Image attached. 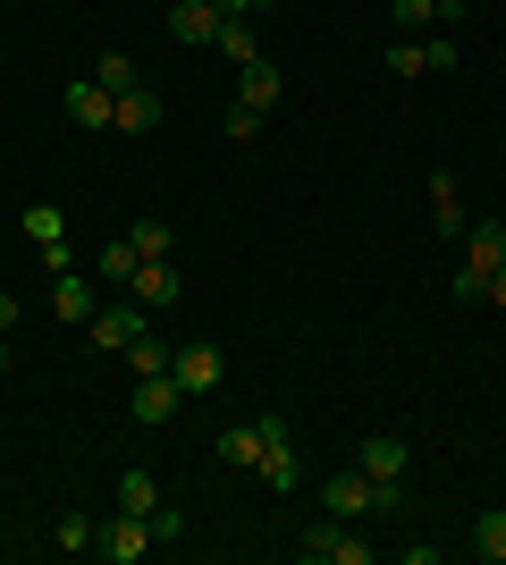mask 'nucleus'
<instances>
[{"label": "nucleus", "instance_id": "1", "mask_svg": "<svg viewBox=\"0 0 506 565\" xmlns=\"http://www.w3.org/2000/svg\"><path fill=\"white\" fill-rule=\"evenodd\" d=\"M262 490H295L304 481V456H295V423L288 414H262Z\"/></svg>", "mask_w": 506, "mask_h": 565}, {"label": "nucleus", "instance_id": "2", "mask_svg": "<svg viewBox=\"0 0 506 565\" xmlns=\"http://www.w3.org/2000/svg\"><path fill=\"white\" fill-rule=\"evenodd\" d=\"M321 507H330L337 523H363V515H388V498L372 490V472H321Z\"/></svg>", "mask_w": 506, "mask_h": 565}, {"label": "nucleus", "instance_id": "3", "mask_svg": "<svg viewBox=\"0 0 506 565\" xmlns=\"http://www.w3.org/2000/svg\"><path fill=\"white\" fill-rule=\"evenodd\" d=\"M144 330H152V312L136 305V296H127V305H101L94 321H85V347H94V354H127Z\"/></svg>", "mask_w": 506, "mask_h": 565}, {"label": "nucleus", "instance_id": "4", "mask_svg": "<svg viewBox=\"0 0 506 565\" xmlns=\"http://www.w3.org/2000/svg\"><path fill=\"white\" fill-rule=\"evenodd\" d=\"M152 548H161V541H152V523L127 515V507H119L110 523H94V557H110V565H144Z\"/></svg>", "mask_w": 506, "mask_h": 565}, {"label": "nucleus", "instance_id": "5", "mask_svg": "<svg viewBox=\"0 0 506 565\" xmlns=\"http://www.w3.org/2000/svg\"><path fill=\"white\" fill-rule=\"evenodd\" d=\"M355 465L372 472V490H380L388 507L406 498V439H397V430H372V439H363V448H355Z\"/></svg>", "mask_w": 506, "mask_h": 565}, {"label": "nucleus", "instance_id": "6", "mask_svg": "<svg viewBox=\"0 0 506 565\" xmlns=\"http://www.w3.org/2000/svg\"><path fill=\"white\" fill-rule=\"evenodd\" d=\"M304 557H313V565H372V557H380V548H372V541H363V532H355V523H313V532H304Z\"/></svg>", "mask_w": 506, "mask_h": 565}, {"label": "nucleus", "instance_id": "7", "mask_svg": "<svg viewBox=\"0 0 506 565\" xmlns=\"http://www.w3.org/2000/svg\"><path fill=\"white\" fill-rule=\"evenodd\" d=\"M169 372H177V388H186V397H212L219 380H228V354H219L212 338H186V347L169 354Z\"/></svg>", "mask_w": 506, "mask_h": 565}, {"label": "nucleus", "instance_id": "8", "mask_svg": "<svg viewBox=\"0 0 506 565\" xmlns=\"http://www.w3.org/2000/svg\"><path fill=\"white\" fill-rule=\"evenodd\" d=\"M161 110H169V102L152 94L144 76H136V85H127V94L110 102V136H152V127H161Z\"/></svg>", "mask_w": 506, "mask_h": 565}, {"label": "nucleus", "instance_id": "9", "mask_svg": "<svg viewBox=\"0 0 506 565\" xmlns=\"http://www.w3.org/2000/svg\"><path fill=\"white\" fill-rule=\"evenodd\" d=\"M127 296H136L144 312H169L177 296H186V270H177V254H169V262H144V270L127 279Z\"/></svg>", "mask_w": 506, "mask_h": 565}, {"label": "nucleus", "instance_id": "10", "mask_svg": "<svg viewBox=\"0 0 506 565\" xmlns=\"http://www.w3.org/2000/svg\"><path fill=\"white\" fill-rule=\"evenodd\" d=\"M25 245H43L51 270H76V262H68V220L51 212V203H25Z\"/></svg>", "mask_w": 506, "mask_h": 565}, {"label": "nucleus", "instance_id": "11", "mask_svg": "<svg viewBox=\"0 0 506 565\" xmlns=\"http://www.w3.org/2000/svg\"><path fill=\"white\" fill-rule=\"evenodd\" d=\"M127 405H136V423H169V414L186 405V388H177V372H144Z\"/></svg>", "mask_w": 506, "mask_h": 565}, {"label": "nucleus", "instance_id": "12", "mask_svg": "<svg viewBox=\"0 0 506 565\" xmlns=\"http://www.w3.org/2000/svg\"><path fill=\"white\" fill-rule=\"evenodd\" d=\"M51 312L85 330V321H94V312H101V296H94V270H60V287H51Z\"/></svg>", "mask_w": 506, "mask_h": 565}, {"label": "nucleus", "instance_id": "13", "mask_svg": "<svg viewBox=\"0 0 506 565\" xmlns=\"http://www.w3.org/2000/svg\"><path fill=\"white\" fill-rule=\"evenodd\" d=\"M498 262H506V228H498V220H464V262H456V270H482V279H489Z\"/></svg>", "mask_w": 506, "mask_h": 565}, {"label": "nucleus", "instance_id": "14", "mask_svg": "<svg viewBox=\"0 0 506 565\" xmlns=\"http://www.w3.org/2000/svg\"><path fill=\"white\" fill-rule=\"evenodd\" d=\"M431 228L456 245L464 236V194H456V169H431Z\"/></svg>", "mask_w": 506, "mask_h": 565}, {"label": "nucleus", "instance_id": "15", "mask_svg": "<svg viewBox=\"0 0 506 565\" xmlns=\"http://www.w3.org/2000/svg\"><path fill=\"white\" fill-rule=\"evenodd\" d=\"M169 34H177V43H212L219 34V0H177V9H169Z\"/></svg>", "mask_w": 506, "mask_h": 565}, {"label": "nucleus", "instance_id": "16", "mask_svg": "<svg viewBox=\"0 0 506 565\" xmlns=\"http://www.w3.org/2000/svg\"><path fill=\"white\" fill-rule=\"evenodd\" d=\"M279 94H288V76H279V68H270V60H254V68H245V85H237V102H254V110H279Z\"/></svg>", "mask_w": 506, "mask_h": 565}, {"label": "nucleus", "instance_id": "17", "mask_svg": "<svg viewBox=\"0 0 506 565\" xmlns=\"http://www.w3.org/2000/svg\"><path fill=\"white\" fill-rule=\"evenodd\" d=\"M68 118H76V127H110V94H101L94 76H76V85H68Z\"/></svg>", "mask_w": 506, "mask_h": 565}, {"label": "nucleus", "instance_id": "18", "mask_svg": "<svg viewBox=\"0 0 506 565\" xmlns=\"http://www.w3.org/2000/svg\"><path fill=\"white\" fill-rule=\"evenodd\" d=\"M136 270H144V254H136L127 236H110V245H101V262H94V279H110V287H127Z\"/></svg>", "mask_w": 506, "mask_h": 565}, {"label": "nucleus", "instance_id": "19", "mask_svg": "<svg viewBox=\"0 0 506 565\" xmlns=\"http://www.w3.org/2000/svg\"><path fill=\"white\" fill-rule=\"evenodd\" d=\"M85 76H94L101 94L119 102V94H127V85H136V76H144V68H136V60H127V51H101V60H94V68H85Z\"/></svg>", "mask_w": 506, "mask_h": 565}, {"label": "nucleus", "instance_id": "20", "mask_svg": "<svg viewBox=\"0 0 506 565\" xmlns=\"http://www.w3.org/2000/svg\"><path fill=\"white\" fill-rule=\"evenodd\" d=\"M219 465H262V423H237V430H219Z\"/></svg>", "mask_w": 506, "mask_h": 565}, {"label": "nucleus", "instance_id": "21", "mask_svg": "<svg viewBox=\"0 0 506 565\" xmlns=\"http://www.w3.org/2000/svg\"><path fill=\"white\" fill-rule=\"evenodd\" d=\"M127 245H136L144 262H169V254H177V236H169V220H136V228H127Z\"/></svg>", "mask_w": 506, "mask_h": 565}, {"label": "nucleus", "instance_id": "22", "mask_svg": "<svg viewBox=\"0 0 506 565\" xmlns=\"http://www.w3.org/2000/svg\"><path fill=\"white\" fill-rule=\"evenodd\" d=\"M473 557H489V565H506V507H489L482 523H473Z\"/></svg>", "mask_w": 506, "mask_h": 565}, {"label": "nucleus", "instance_id": "23", "mask_svg": "<svg viewBox=\"0 0 506 565\" xmlns=\"http://www.w3.org/2000/svg\"><path fill=\"white\" fill-rule=\"evenodd\" d=\"M212 43L228 51L237 68H254V60H262V51H254V25H245V18H219V34H212Z\"/></svg>", "mask_w": 506, "mask_h": 565}, {"label": "nucleus", "instance_id": "24", "mask_svg": "<svg viewBox=\"0 0 506 565\" xmlns=\"http://www.w3.org/2000/svg\"><path fill=\"white\" fill-rule=\"evenodd\" d=\"M51 548H60V557H85V548H94V515H60L51 523Z\"/></svg>", "mask_w": 506, "mask_h": 565}, {"label": "nucleus", "instance_id": "25", "mask_svg": "<svg viewBox=\"0 0 506 565\" xmlns=\"http://www.w3.org/2000/svg\"><path fill=\"white\" fill-rule=\"evenodd\" d=\"M119 507H127V515H144V523H152V507H161L152 472H119Z\"/></svg>", "mask_w": 506, "mask_h": 565}, {"label": "nucleus", "instance_id": "26", "mask_svg": "<svg viewBox=\"0 0 506 565\" xmlns=\"http://www.w3.org/2000/svg\"><path fill=\"white\" fill-rule=\"evenodd\" d=\"M388 68H397V76H431V43L397 34V43H388Z\"/></svg>", "mask_w": 506, "mask_h": 565}, {"label": "nucleus", "instance_id": "27", "mask_svg": "<svg viewBox=\"0 0 506 565\" xmlns=\"http://www.w3.org/2000/svg\"><path fill=\"white\" fill-rule=\"evenodd\" d=\"M169 354H177V347H161V338H136V347H127V363H136V380H144V372H169Z\"/></svg>", "mask_w": 506, "mask_h": 565}, {"label": "nucleus", "instance_id": "28", "mask_svg": "<svg viewBox=\"0 0 506 565\" xmlns=\"http://www.w3.org/2000/svg\"><path fill=\"white\" fill-rule=\"evenodd\" d=\"M388 25H397V34H422V25H439V18H431V0H388Z\"/></svg>", "mask_w": 506, "mask_h": 565}, {"label": "nucleus", "instance_id": "29", "mask_svg": "<svg viewBox=\"0 0 506 565\" xmlns=\"http://www.w3.org/2000/svg\"><path fill=\"white\" fill-rule=\"evenodd\" d=\"M228 136L254 143V136H262V110H254V102H237V110H228Z\"/></svg>", "mask_w": 506, "mask_h": 565}, {"label": "nucleus", "instance_id": "30", "mask_svg": "<svg viewBox=\"0 0 506 565\" xmlns=\"http://www.w3.org/2000/svg\"><path fill=\"white\" fill-rule=\"evenodd\" d=\"M152 541H186V515H177V507H152Z\"/></svg>", "mask_w": 506, "mask_h": 565}, {"label": "nucleus", "instance_id": "31", "mask_svg": "<svg viewBox=\"0 0 506 565\" xmlns=\"http://www.w3.org/2000/svg\"><path fill=\"white\" fill-rule=\"evenodd\" d=\"M431 18L448 25V34H456V18H464V0H431Z\"/></svg>", "mask_w": 506, "mask_h": 565}, {"label": "nucleus", "instance_id": "32", "mask_svg": "<svg viewBox=\"0 0 506 565\" xmlns=\"http://www.w3.org/2000/svg\"><path fill=\"white\" fill-rule=\"evenodd\" d=\"M0 330H18V296L9 287H0Z\"/></svg>", "mask_w": 506, "mask_h": 565}, {"label": "nucleus", "instance_id": "33", "mask_svg": "<svg viewBox=\"0 0 506 565\" xmlns=\"http://www.w3.org/2000/svg\"><path fill=\"white\" fill-rule=\"evenodd\" d=\"M489 305H506V262H498V270H489Z\"/></svg>", "mask_w": 506, "mask_h": 565}, {"label": "nucleus", "instance_id": "34", "mask_svg": "<svg viewBox=\"0 0 506 565\" xmlns=\"http://www.w3.org/2000/svg\"><path fill=\"white\" fill-rule=\"evenodd\" d=\"M0 380H9V338H0Z\"/></svg>", "mask_w": 506, "mask_h": 565}]
</instances>
